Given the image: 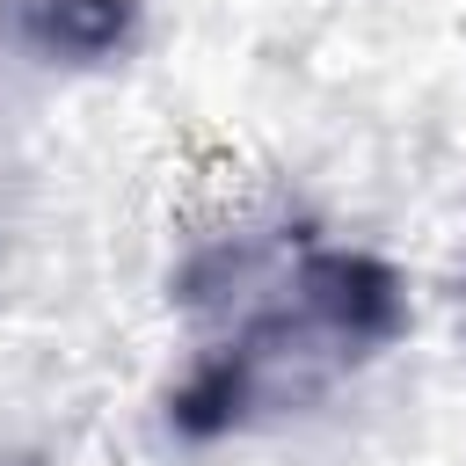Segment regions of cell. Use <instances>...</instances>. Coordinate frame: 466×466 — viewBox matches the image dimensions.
I'll return each instance as SVG.
<instances>
[{
  "label": "cell",
  "instance_id": "6da1fadb",
  "mask_svg": "<svg viewBox=\"0 0 466 466\" xmlns=\"http://www.w3.org/2000/svg\"><path fill=\"white\" fill-rule=\"evenodd\" d=\"M262 291H269L262 306L233 313V335L197 350L189 379L167 400V422L197 444L240 430L248 415H262L277 400H299L313 379L386 350L408 328L400 277L357 248L306 240L299 255H284V269Z\"/></svg>",
  "mask_w": 466,
  "mask_h": 466
},
{
  "label": "cell",
  "instance_id": "7a4b0ae2",
  "mask_svg": "<svg viewBox=\"0 0 466 466\" xmlns=\"http://www.w3.org/2000/svg\"><path fill=\"white\" fill-rule=\"evenodd\" d=\"M7 29L44 66H102L138 44V0H15Z\"/></svg>",
  "mask_w": 466,
  "mask_h": 466
}]
</instances>
